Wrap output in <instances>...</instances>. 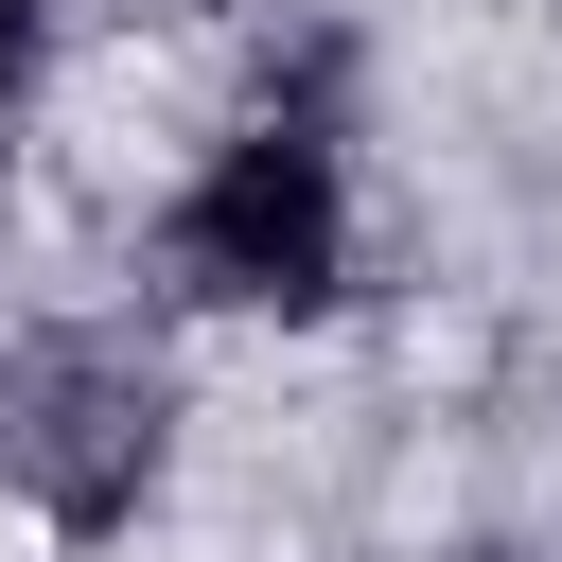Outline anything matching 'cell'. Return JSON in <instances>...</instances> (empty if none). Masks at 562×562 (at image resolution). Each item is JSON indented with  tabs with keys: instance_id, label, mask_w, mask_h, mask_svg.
Masks as SVG:
<instances>
[{
	"instance_id": "obj_3",
	"label": "cell",
	"mask_w": 562,
	"mask_h": 562,
	"mask_svg": "<svg viewBox=\"0 0 562 562\" xmlns=\"http://www.w3.org/2000/svg\"><path fill=\"white\" fill-rule=\"evenodd\" d=\"M35 35H53V0H0V123H18V88H35Z\"/></svg>"
},
{
	"instance_id": "obj_2",
	"label": "cell",
	"mask_w": 562,
	"mask_h": 562,
	"mask_svg": "<svg viewBox=\"0 0 562 562\" xmlns=\"http://www.w3.org/2000/svg\"><path fill=\"white\" fill-rule=\"evenodd\" d=\"M0 474H18L35 509L105 527V509L158 474V369H140V351H105V334L18 351V369H0Z\"/></svg>"
},
{
	"instance_id": "obj_1",
	"label": "cell",
	"mask_w": 562,
	"mask_h": 562,
	"mask_svg": "<svg viewBox=\"0 0 562 562\" xmlns=\"http://www.w3.org/2000/svg\"><path fill=\"white\" fill-rule=\"evenodd\" d=\"M176 281L228 316H316L351 281V158L316 123H228L176 193Z\"/></svg>"
}]
</instances>
